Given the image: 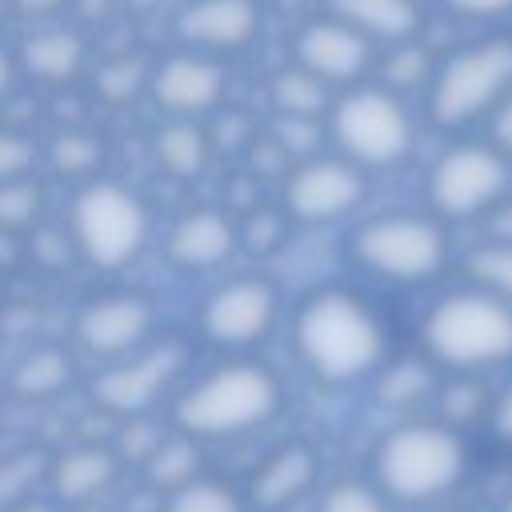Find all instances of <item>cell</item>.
I'll return each instance as SVG.
<instances>
[{"mask_svg": "<svg viewBox=\"0 0 512 512\" xmlns=\"http://www.w3.org/2000/svg\"><path fill=\"white\" fill-rule=\"evenodd\" d=\"M368 200V172L340 152L292 160L280 176V208L292 224H336Z\"/></svg>", "mask_w": 512, "mask_h": 512, "instance_id": "obj_12", "label": "cell"}, {"mask_svg": "<svg viewBox=\"0 0 512 512\" xmlns=\"http://www.w3.org/2000/svg\"><path fill=\"white\" fill-rule=\"evenodd\" d=\"M68 240L84 264L100 272L128 268L152 240V212L144 196L112 176L76 184L68 204Z\"/></svg>", "mask_w": 512, "mask_h": 512, "instance_id": "obj_7", "label": "cell"}, {"mask_svg": "<svg viewBox=\"0 0 512 512\" xmlns=\"http://www.w3.org/2000/svg\"><path fill=\"white\" fill-rule=\"evenodd\" d=\"M320 480V452L308 440H284L260 456L244 484L248 512H288Z\"/></svg>", "mask_w": 512, "mask_h": 512, "instance_id": "obj_18", "label": "cell"}, {"mask_svg": "<svg viewBox=\"0 0 512 512\" xmlns=\"http://www.w3.org/2000/svg\"><path fill=\"white\" fill-rule=\"evenodd\" d=\"M288 228H292V220H288V212L276 204H256V208H248L244 216H236V232H240V252H252V256H272V252H280L284 248V240H288Z\"/></svg>", "mask_w": 512, "mask_h": 512, "instance_id": "obj_33", "label": "cell"}, {"mask_svg": "<svg viewBox=\"0 0 512 512\" xmlns=\"http://www.w3.org/2000/svg\"><path fill=\"white\" fill-rule=\"evenodd\" d=\"M468 276L472 284L488 288L504 304H512V244L508 240H484L468 252Z\"/></svg>", "mask_w": 512, "mask_h": 512, "instance_id": "obj_35", "label": "cell"}, {"mask_svg": "<svg viewBox=\"0 0 512 512\" xmlns=\"http://www.w3.org/2000/svg\"><path fill=\"white\" fill-rule=\"evenodd\" d=\"M276 4H280V8H284V12H292V16H308V12H304V8H308V4H312V0H276Z\"/></svg>", "mask_w": 512, "mask_h": 512, "instance_id": "obj_46", "label": "cell"}, {"mask_svg": "<svg viewBox=\"0 0 512 512\" xmlns=\"http://www.w3.org/2000/svg\"><path fill=\"white\" fill-rule=\"evenodd\" d=\"M140 476L160 496L172 492V488H180V484H188L192 476H200V440L188 436V432H180V428L164 432L156 440V448L144 456Z\"/></svg>", "mask_w": 512, "mask_h": 512, "instance_id": "obj_26", "label": "cell"}, {"mask_svg": "<svg viewBox=\"0 0 512 512\" xmlns=\"http://www.w3.org/2000/svg\"><path fill=\"white\" fill-rule=\"evenodd\" d=\"M148 72H152V64H148L144 56H136V52H116V56H108V60L96 68L92 88H96V96H100L104 104H128V100H136L140 92H148Z\"/></svg>", "mask_w": 512, "mask_h": 512, "instance_id": "obj_32", "label": "cell"}, {"mask_svg": "<svg viewBox=\"0 0 512 512\" xmlns=\"http://www.w3.org/2000/svg\"><path fill=\"white\" fill-rule=\"evenodd\" d=\"M16 60H20V76L44 88H68L88 68V40L68 24L44 20L32 24V32L16 44Z\"/></svg>", "mask_w": 512, "mask_h": 512, "instance_id": "obj_19", "label": "cell"}, {"mask_svg": "<svg viewBox=\"0 0 512 512\" xmlns=\"http://www.w3.org/2000/svg\"><path fill=\"white\" fill-rule=\"evenodd\" d=\"M512 92V36H484L436 60L424 88V108L436 128H464L484 120Z\"/></svg>", "mask_w": 512, "mask_h": 512, "instance_id": "obj_8", "label": "cell"}, {"mask_svg": "<svg viewBox=\"0 0 512 512\" xmlns=\"http://www.w3.org/2000/svg\"><path fill=\"white\" fill-rule=\"evenodd\" d=\"M512 188V160L496 144L460 140L444 148L424 180L428 212L448 220H480Z\"/></svg>", "mask_w": 512, "mask_h": 512, "instance_id": "obj_9", "label": "cell"}, {"mask_svg": "<svg viewBox=\"0 0 512 512\" xmlns=\"http://www.w3.org/2000/svg\"><path fill=\"white\" fill-rule=\"evenodd\" d=\"M264 4L260 0H184L172 16V32L180 48L236 56L260 40Z\"/></svg>", "mask_w": 512, "mask_h": 512, "instance_id": "obj_16", "label": "cell"}, {"mask_svg": "<svg viewBox=\"0 0 512 512\" xmlns=\"http://www.w3.org/2000/svg\"><path fill=\"white\" fill-rule=\"evenodd\" d=\"M8 512H64L56 500H48V496H32V500H20L16 508H8Z\"/></svg>", "mask_w": 512, "mask_h": 512, "instance_id": "obj_45", "label": "cell"}, {"mask_svg": "<svg viewBox=\"0 0 512 512\" xmlns=\"http://www.w3.org/2000/svg\"><path fill=\"white\" fill-rule=\"evenodd\" d=\"M164 260L180 272H216L240 252L236 216L224 204L184 208L164 232Z\"/></svg>", "mask_w": 512, "mask_h": 512, "instance_id": "obj_17", "label": "cell"}, {"mask_svg": "<svg viewBox=\"0 0 512 512\" xmlns=\"http://www.w3.org/2000/svg\"><path fill=\"white\" fill-rule=\"evenodd\" d=\"M64 8H68V0H12V12L24 20H36V24L56 20Z\"/></svg>", "mask_w": 512, "mask_h": 512, "instance_id": "obj_42", "label": "cell"}, {"mask_svg": "<svg viewBox=\"0 0 512 512\" xmlns=\"http://www.w3.org/2000/svg\"><path fill=\"white\" fill-rule=\"evenodd\" d=\"M420 348L444 372H488L512 360V304L472 284L440 296L420 320Z\"/></svg>", "mask_w": 512, "mask_h": 512, "instance_id": "obj_4", "label": "cell"}, {"mask_svg": "<svg viewBox=\"0 0 512 512\" xmlns=\"http://www.w3.org/2000/svg\"><path fill=\"white\" fill-rule=\"evenodd\" d=\"M416 512H464V508H456V504H444V500H436V504H420Z\"/></svg>", "mask_w": 512, "mask_h": 512, "instance_id": "obj_49", "label": "cell"}, {"mask_svg": "<svg viewBox=\"0 0 512 512\" xmlns=\"http://www.w3.org/2000/svg\"><path fill=\"white\" fill-rule=\"evenodd\" d=\"M344 252L360 272L384 284L416 288L444 272L452 240L440 216L396 208V212H376L352 224Z\"/></svg>", "mask_w": 512, "mask_h": 512, "instance_id": "obj_5", "label": "cell"}, {"mask_svg": "<svg viewBox=\"0 0 512 512\" xmlns=\"http://www.w3.org/2000/svg\"><path fill=\"white\" fill-rule=\"evenodd\" d=\"M212 140L204 120H180L164 116V124L152 132V160L172 180H196L212 164Z\"/></svg>", "mask_w": 512, "mask_h": 512, "instance_id": "obj_23", "label": "cell"}, {"mask_svg": "<svg viewBox=\"0 0 512 512\" xmlns=\"http://www.w3.org/2000/svg\"><path fill=\"white\" fill-rule=\"evenodd\" d=\"M280 320V288L264 272L224 276L196 308V328L212 348L248 352L272 336Z\"/></svg>", "mask_w": 512, "mask_h": 512, "instance_id": "obj_11", "label": "cell"}, {"mask_svg": "<svg viewBox=\"0 0 512 512\" xmlns=\"http://www.w3.org/2000/svg\"><path fill=\"white\" fill-rule=\"evenodd\" d=\"M292 352L312 380L348 388L388 360L384 316L348 288H316L292 312Z\"/></svg>", "mask_w": 512, "mask_h": 512, "instance_id": "obj_1", "label": "cell"}, {"mask_svg": "<svg viewBox=\"0 0 512 512\" xmlns=\"http://www.w3.org/2000/svg\"><path fill=\"white\" fill-rule=\"evenodd\" d=\"M316 512H392V500L376 488V480H332L320 492Z\"/></svg>", "mask_w": 512, "mask_h": 512, "instance_id": "obj_36", "label": "cell"}, {"mask_svg": "<svg viewBox=\"0 0 512 512\" xmlns=\"http://www.w3.org/2000/svg\"><path fill=\"white\" fill-rule=\"evenodd\" d=\"M468 472L464 432L444 420H404L388 428L372 452V480L392 504L448 500Z\"/></svg>", "mask_w": 512, "mask_h": 512, "instance_id": "obj_3", "label": "cell"}, {"mask_svg": "<svg viewBox=\"0 0 512 512\" xmlns=\"http://www.w3.org/2000/svg\"><path fill=\"white\" fill-rule=\"evenodd\" d=\"M52 476V452L44 444H24L0 456V512L16 508L20 500L40 496Z\"/></svg>", "mask_w": 512, "mask_h": 512, "instance_id": "obj_28", "label": "cell"}, {"mask_svg": "<svg viewBox=\"0 0 512 512\" xmlns=\"http://www.w3.org/2000/svg\"><path fill=\"white\" fill-rule=\"evenodd\" d=\"M376 44L356 32L352 24H344L332 12H308L300 16L296 32H292V60L300 68H308L312 76H320L328 88H348L360 80H372L376 68Z\"/></svg>", "mask_w": 512, "mask_h": 512, "instance_id": "obj_14", "label": "cell"}, {"mask_svg": "<svg viewBox=\"0 0 512 512\" xmlns=\"http://www.w3.org/2000/svg\"><path fill=\"white\" fill-rule=\"evenodd\" d=\"M16 84H20V60H16V52H12V48H4V44H0V104L16 92Z\"/></svg>", "mask_w": 512, "mask_h": 512, "instance_id": "obj_44", "label": "cell"}, {"mask_svg": "<svg viewBox=\"0 0 512 512\" xmlns=\"http://www.w3.org/2000/svg\"><path fill=\"white\" fill-rule=\"evenodd\" d=\"M132 12H152V8H160V4H168V0H124Z\"/></svg>", "mask_w": 512, "mask_h": 512, "instance_id": "obj_48", "label": "cell"}, {"mask_svg": "<svg viewBox=\"0 0 512 512\" xmlns=\"http://www.w3.org/2000/svg\"><path fill=\"white\" fill-rule=\"evenodd\" d=\"M320 8L340 16L356 32H364L376 48L416 40L420 28H424L420 0H320Z\"/></svg>", "mask_w": 512, "mask_h": 512, "instance_id": "obj_21", "label": "cell"}, {"mask_svg": "<svg viewBox=\"0 0 512 512\" xmlns=\"http://www.w3.org/2000/svg\"><path fill=\"white\" fill-rule=\"evenodd\" d=\"M332 96H336V88H328L320 76H312V72L300 68L296 60H292L288 68H280V72L268 80L272 116H316V120H324Z\"/></svg>", "mask_w": 512, "mask_h": 512, "instance_id": "obj_27", "label": "cell"}, {"mask_svg": "<svg viewBox=\"0 0 512 512\" xmlns=\"http://www.w3.org/2000/svg\"><path fill=\"white\" fill-rule=\"evenodd\" d=\"M488 424H492V436L500 444L512 448V380L504 384V392L492 400V412H488Z\"/></svg>", "mask_w": 512, "mask_h": 512, "instance_id": "obj_41", "label": "cell"}, {"mask_svg": "<svg viewBox=\"0 0 512 512\" xmlns=\"http://www.w3.org/2000/svg\"><path fill=\"white\" fill-rule=\"evenodd\" d=\"M324 132L332 148L364 172L396 168L416 148V120L408 112V100L380 80L340 88L324 112Z\"/></svg>", "mask_w": 512, "mask_h": 512, "instance_id": "obj_6", "label": "cell"}, {"mask_svg": "<svg viewBox=\"0 0 512 512\" xmlns=\"http://www.w3.org/2000/svg\"><path fill=\"white\" fill-rule=\"evenodd\" d=\"M156 328H160V308L148 292L112 288V292L88 296L76 308L72 340L84 356L108 364V360H120V356L144 348L148 340H156Z\"/></svg>", "mask_w": 512, "mask_h": 512, "instance_id": "obj_13", "label": "cell"}, {"mask_svg": "<svg viewBox=\"0 0 512 512\" xmlns=\"http://www.w3.org/2000/svg\"><path fill=\"white\" fill-rule=\"evenodd\" d=\"M188 364V348L176 336H156L144 348L108 360L88 380V396L100 412L128 420V416H152V408L176 388L180 372Z\"/></svg>", "mask_w": 512, "mask_h": 512, "instance_id": "obj_10", "label": "cell"}, {"mask_svg": "<svg viewBox=\"0 0 512 512\" xmlns=\"http://www.w3.org/2000/svg\"><path fill=\"white\" fill-rule=\"evenodd\" d=\"M160 512H248V500H244V492L236 484L200 472L188 484L164 492V508Z\"/></svg>", "mask_w": 512, "mask_h": 512, "instance_id": "obj_30", "label": "cell"}, {"mask_svg": "<svg viewBox=\"0 0 512 512\" xmlns=\"http://www.w3.org/2000/svg\"><path fill=\"white\" fill-rule=\"evenodd\" d=\"M148 96L164 116L208 120L228 96V64L212 52L172 48L152 64Z\"/></svg>", "mask_w": 512, "mask_h": 512, "instance_id": "obj_15", "label": "cell"}, {"mask_svg": "<svg viewBox=\"0 0 512 512\" xmlns=\"http://www.w3.org/2000/svg\"><path fill=\"white\" fill-rule=\"evenodd\" d=\"M484 220H488V240H508L512 244V204H508V196L496 208H488Z\"/></svg>", "mask_w": 512, "mask_h": 512, "instance_id": "obj_43", "label": "cell"}, {"mask_svg": "<svg viewBox=\"0 0 512 512\" xmlns=\"http://www.w3.org/2000/svg\"><path fill=\"white\" fill-rule=\"evenodd\" d=\"M488 144H496L512 160V92L488 112Z\"/></svg>", "mask_w": 512, "mask_h": 512, "instance_id": "obj_40", "label": "cell"}, {"mask_svg": "<svg viewBox=\"0 0 512 512\" xmlns=\"http://www.w3.org/2000/svg\"><path fill=\"white\" fill-rule=\"evenodd\" d=\"M204 128H208V140H212V152H248L252 148V140L260 136L256 132V124H252V116H244L240 108H216L208 120H204Z\"/></svg>", "mask_w": 512, "mask_h": 512, "instance_id": "obj_38", "label": "cell"}, {"mask_svg": "<svg viewBox=\"0 0 512 512\" xmlns=\"http://www.w3.org/2000/svg\"><path fill=\"white\" fill-rule=\"evenodd\" d=\"M500 512H512V492L504 496V508H500Z\"/></svg>", "mask_w": 512, "mask_h": 512, "instance_id": "obj_50", "label": "cell"}, {"mask_svg": "<svg viewBox=\"0 0 512 512\" xmlns=\"http://www.w3.org/2000/svg\"><path fill=\"white\" fill-rule=\"evenodd\" d=\"M432 68H436V56L420 44V40H400V44H384L376 52V68L372 76L392 88V92H412V88H428L432 80Z\"/></svg>", "mask_w": 512, "mask_h": 512, "instance_id": "obj_29", "label": "cell"}, {"mask_svg": "<svg viewBox=\"0 0 512 512\" xmlns=\"http://www.w3.org/2000/svg\"><path fill=\"white\" fill-rule=\"evenodd\" d=\"M76 380V356L64 344H32L12 368H8V392L28 404L56 400Z\"/></svg>", "mask_w": 512, "mask_h": 512, "instance_id": "obj_22", "label": "cell"}, {"mask_svg": "<svg viewBox=\"0 0 512 512\" xmlns=\"http://www.w3.org/2000/svg\"><path fill=\"white\" fill-rule=\"evenodd\" d=\"M436 388H440V376H436V364L424 352L384 360L376 368V396L388 408H416L424 400H436Z\"/></svg>", "mask_w": 512, "mask_h": 512, "instance_id": "obj_25", "label": "cell"}, {"mask_svg": "<svg viewBox=\"0 0 512 512\" xmlns=\"http://www.w3.org/2000/svg\"><path fill=\"white\" fill-rule=\"evenodd\" d=\"M284 408V380L248 356L220 360L188 380L172 400V428L204 440H232L264 428Z\"/></svg>", "mask_w": 512, "mask_h": 512, "instance_id": "obj_2", "label": "cell"}, {"mask_svg": "<svg viewBox=\"0 0 512 512\" xmlns=\"http://www.w3.org/2000/svg\"><path fill=\"white\" fill-rule=\"evenodd\" d=\"M36 168H40V144L16 124H0V180L36 176Z\"/></svg>", "mask_w": 512, "mask_h": 512, "instance_id": "obj_37", "label": "cell"}, {"mask_svg": "<svg viewBox=\"0 0 512 512\" xmlns=\"http://www.w3.org/2000/svg\"><path fill=\"white\" fill-rule=\"evenodd\" d=\"M104 156H108L104 136H100L96 128H84V124L60 128V132L40 148V160H44L60 180H72V184H84V180L104 176Z\"/></svg>", "mask_w": 512, "mask_h": 512, "instance_id": "obj_24", "label": "cell"}, {"mask_svg": "<svg viewBox=\"0 0 512 512\" xmlns=\"http://www.w3.org/2000/svg\"><path fill=\"white\" fill-rule=\"evenodd\" d=\"M64 512H116V508H108L104 500H92V504H72V508H64Z\"/></svg>", "mask_w": 512, "mask_h": 512, "instance_id": "obj_47", "label": "cell"}, {"mask_svg": "<svg viewBox=\"0 0 512 512\" xmlns=\"http://www.w3.org/2000/svg\"><path fill=\"white\" fill-rule=\"evenodd\" d=\"M436 408H440L436 420H444V424H452V428L464 432L468 424H476L480 416L492 412V396L476 380V372H452V380H444L436 388Z\"/></svg>", "mask_w": 512, "mask_h": 512, "instance_id": "obj_31", "label": "cell"}, {"mask_svg": "<svg viewBox=\"0 0 512 512\" xmlns=\"http://www.w3.org/2000/svg\"><path fill=\"white\" fill-rule=\"evenodd\" d=\"M120 472H124V460H120L116 448H108V444H72L64 452H52L48 488L56 492L52 500L60 508L92 504V500H104L116 488Z\"/></svg>", "mask_w": 512, "mask_h": 512, "instance_id": "obj_20", "label": "cell"}, {"mask_svg": "<svg viewBox=\"0 0 512 512\" xmlns=\"http://www.w3.org/2000/svg\"><path fill=\"white\" fill-rule=\"evenodd\" d=\"M460 20H500L512 12V0H440Z\"/></svg>", "mask_w": 512, "mask_h": 512, "instance_id": "obj_39", "label": "cell"}, {"mask_svg": "<svg viewBox=\"0 0 512 512\" xmlns=\"http://www.w3.org/2000/svg\"><path fill=\"white\" fill-rule=\"evenodd\" d=\"M44 216V184L36 176L0 180V232H28Z\"/></svg>", "mask_w": 512, "mask_h": 512, "instance_id": "obj_34", "label": "cell"}]
</instances>
